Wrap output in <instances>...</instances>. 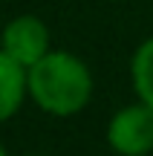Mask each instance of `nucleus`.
I'll return each instance as SVG.
<instances>
[{"label": "nucleus", "instance_id": "1", "mask_svg": "<svg viewBox=\"0 0 153 156\" xmlns=\"http://www.w3.org/2000/svg\"><path fill=\"white\" fill-rule=\"evenodd\" d=\"M29 98L49 116H75L92 98V73L78 55L49 49L26 69Z\"/></svg>", "mask_w": 153, "mask_h": 156}, {"label": "nucleus", "instance_id": "5", "mask_svg": "<svg viewBox=\"0 0 153 156\" xmlns=\"http://www.w3.org/2000/svg\"><path fill=\"white\" fill-rule=\"evenodd\" d=\"M130 75H133V90H136L139 101L153 107V38L142 41L139 49L133 52Z\"/></svg>", "mask_w": 153, "mask_h": 156}, {"label": "nucleus", "instance_id": "6", "mask_svg": "<svg viewBox=\"0 0 153 156\" xmlns=\"http://www.w3.org/2000/svg\"><path fill=\"white\" fill-rule=\"evenodd\" d=\"M0 156H6V151H3V145H0Z\"/></svg>", "mask_w": 153, "mask_h": 156}, {"label": "nucleus", "instance_id": "3", "mask_svg": "<svg viewBox=\"0 0 153 156\" xmlns=\"http://www.w3.org/2000/svg\"><path fill=\"white\" fill-rule=\"evenodd\" d=\"M0 49L6 55H12L20 67H32L38 64L46 52L52 49L49 46V29L40 17L35 15H20L15 20H9L3 26V35H0Z\"/></svg>", "mask_w": 153, "mask_h": 156}, {"label": "nucleus", "instance_id": "4", "mask_svg": "<svg viewBox=\"0 0 153 156\" xmlns=\"http://www.w3.org/2000/svg\"><path fill=\"white\" fill-rule=\"evenodd\" d=\"M26 95H29L26 67H20L12 55H6V52L0 49V124L9 122V119L20 110Z\"/></svg>", "mask_w": 153, "mask_h": 156}, {"label": "nucleus", "instance_id": "2", "mask_svg": "<svg viewBox=\"0 0 153 156\" xmlns=\"http://www.w3.org/2000/svg\"><path fill=\"white\" fill-rule=\"evenodd\" d=\"M107 145L119 156H148L153 151V107L127 104L107 124Z\"/></svg>", "mask_w": 153, "mask_h": 156}]
</instances>
